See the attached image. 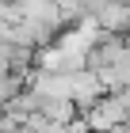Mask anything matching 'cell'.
Wrapping results in <instances>:
<instances>
[{
  "label": "cell",
  "mask_w": 130,
  "mask_h": 133,
  "mask_svg": "<svg viewBox=\"0 0 130 133\" xmlns=\"http://www.w3.org/2000/svg\"><path fill=\"white\" fill-rule=\"evenodd\" d=\"M126 38H130V27H126Z\"/></svg>",
  "instance_id": "cell-4"
},
{
  "label": "cell",
  "mask_w": 130,
  "mask_h": 133,
  "mask_svg": "<svg viewBox=\"0 0 130 133\" xmlns=\"http://www.w3.org/2000/svg\"><path fill=\"white\" fill-rule=\"evenodd\" d=\"M100 95H107V88H103V80H100V72L96 69H84L80 72H73V103L80 107V114H88L96 103H100Z\"/></svg>",
  "instance_id": "cell-2"
},
{
  "label": "cell",
  "mask_w": 130,
  "mask_h": 133,
  "mask_svg": "<svg viewBox=\"0 0 130 133\" xmlns=\"http://www.w3.org/2000/svg\"><path fill=\"white\" fill-rule=\"evenodd\" d=\"M84 118H88L92 133H107L111 125L130 122V110H126V103H122V95H119V91H107V95H100V103H96V107H92Z\"/></svg>",
  "instance_id": "cell-1"
},
{
  "label": "cell",
  "mask_w": 130,
  "mask_h": 133,
  "mask_svg": "<svg viewBox=\"0 0 130 133\" xmlns=\"http://www.w3.org/2000/svg\"><path fill=\"white\" fill-rule=\"evenodd\" d=\"M107 133H130V122H119V125H111Z\"/></svg>",
  "instance_id": "cell-3"
}]
</instances>
